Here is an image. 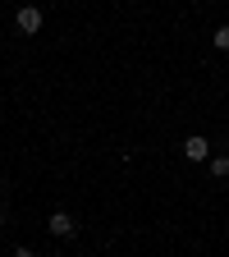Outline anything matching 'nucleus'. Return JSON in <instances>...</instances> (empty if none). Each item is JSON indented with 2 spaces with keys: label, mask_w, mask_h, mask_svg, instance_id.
I'll use <instances>...</instances> for the list:
<instances>
[{
  "label": "nucleus",
  "mask_w": 229,
  "mask_h": 257,
  "mask_svg": "<svg viewBox=\"0 0 229 257\" xmlns=\"http://www.w3.org/2000/svg\"><path fill=\"white\" fill-rule=\"evenodd\" d=\"M183 156H188V161H206V156H211V143H206L202 134H192V138H183Z\"/></svg>",
  "instance_id": "7ed1b4c3"
},
{
  "label": "nucleus",
  "mask_w": 229,
  "mask_h": 257,
  "mask_svg": "<svg viewBox=\"0 0 229 257\" xmlns=\"http://www.w3.org/2000/svg\"><path fill=\"white\" fill-rule=\"evenodd\" d=\"M14 257H37V252H28V248H19V252H14Z\"/></svg>",
  "instance_id": "423d86ee"
},
{
  "label": "nucleus",
  "mask_w": 229,
  "mask_h": 257,
  "mask_svg": "<svg viewBox=\"0 0 229 257\" xmlns=\"http://www.w3.org/2000/svg\"><path fill=\"white\" fill-rule=\"evenodd\" d=\"M46 230H51L55 239H74V230H78V225H74V216H69V211H51Z\"/></svg>",
  "instance_id": "f03ea898"
},
{
  "label": "nucleus",
  "mask_w": 229,
  "mask_h": 257,
  "mask_svg": "<svg viewBox=\"0 0 229 257\" xmlns=\"http://www.w3.org/2000/svg\"><path fill=\"white\" fill-rule=\"evenodd\" d=\"M215 51H229V23L215 28Z\"/></svg>",
  "instance_id": "39448f33"
},
{
  "label": "nucleus",
  "mask_w": 229,
  "mask_h": 257,
  "mask_svg": "<svg viewBox=\"0 0 229 257\" xmlns=\"http://www.w3.org/2000/svg\"><path fill=\"white\" fill-rule=\"evenodd\" d=\"M0 225H5V211H0Z\"/></svg>",
  "instance_id": "0eeeda50"
},
{
  "label": "nucleus",
  "mask_w": 229,
  "mask_h": 257,
  "mask_svg": "<svg viewBox=\"0 0 229 257\" xmlns=\"http://www.w3.org/2000/svg\"><path fill=\"white\" fill-rule=\"evenodd\" d=\"M14 28L28 32V37H32V32H42V10H37V5H23V10L14 14Z\"/></svg>",
  "instance_id": "f257e3e1"
},
{
  "label": "nucleus",
  "mask_w": 229,
  "mask_h": 257,
  "mask_svg": "<svg viewBox=\"0 0 229 257\" xmlns=\"http://www.w3.org/2000/svg\"><path fill=\"white\" fill-rule=\"evenodd\" d=\"M211 175H215V179H229V156H215V161H211Z\"/></svg>",
  "instance_id": "20e7f679"
}]
</instances>
